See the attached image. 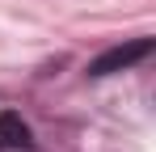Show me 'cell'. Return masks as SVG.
Wrapping results in <instances>:
<instances>
[{
	"label": "cell",
	"instance_id": "1",
	"mask_svg": "<svg viewBox=\"0 0 156 152\" xmlns=\"http://www.w3.org/2000/svg\"><path fill=\"white\" fill-rule=\"evenodd\" d=\"M148 55H152V38H135V42H127V47H114V51H105V55H97V59L89 63V76L127 72V68H135V63L148 59Z\"/></svg>",
	"mask_w": 156,
	"mask_h": 152
},
{
	"label": "cell",
	"instance_id": "2",
	"mask_svg": "<svg viewBox=\"0 0 156 152\" xmlns=\"http://www.w3.org/2000/svg\"><path fill=\"white\" fill-rule=\"evenodd\" d=\"M26 152L34 148V135H30V127L21 123V114H13V110H4L0 114V152Z\"/></svg>",
	"mask_w": 156,
	"mask_h": 152
}]
</instances>
